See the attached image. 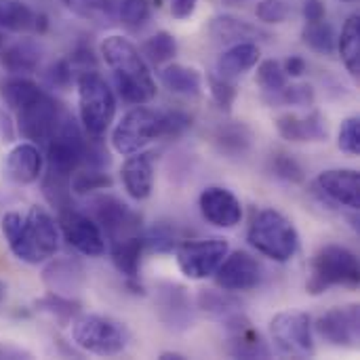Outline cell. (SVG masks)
I'll return each instance as SVG.
<instances>
[{
	"instance_id": "cell-50",
	"label": "cell",
	"mask_w": 360,
	"mask_h": 360,
	"mask_svg": "<svg viewBox=\"0 0 360 360\" xmlns=\"http://www.w3.org/2000/svg\"><path fill=\"white\" fill-rule=\"evenodd\" d=\"M169 4H171V15L175 19H188L194 15L198 0H169Z\"/></svg>"
},
{
	"instance_id": "cell-19",
	"label": "cell",
	"mask_w": 360,
	"mask_h": 360,
	"mask_svg": "<svg viewBox=\"0 0 360 360\" xmlns=\"http://www.w3.org/2000/svg\"><path fill=\"white\" fill-rule=\"evenodd\" d=\"M198 207L202 217L215 228H236L243 219V205L234 192L221 186H209L200 192Z\"/></svg>"
},
{
	"instance_id": "cell-52",
	"label": "cell",
	"mask_w": 360,
	"mask_h": 360,
	"mask_svg": "<svg viewBox=\"0 0 360 360\" xmlns=\"http://www.w3.org/2000/svg\"><path fill=\"white\" fill-rule=\"evenodd\" d=\"M0 133L4 137V141H11L13 139V131H11V118L8 114L0 112Z\"/></svg>"
},
{
	"instance_id": "cell-45",
	"label": "cell",
	"mask_w": 360,
	"mask_h": 360,
	"mask_svg": "<svg viewBox=\"0 0 360 360\" xmlns=\"http://www.w3.org/2000/svg\"><path fill=\"white\" fill-rule=\"evenodd\" d=\"M338 146L342 152L350 156H359L360 152V120L359 116H350L342 122L338 133Z\"/></svg>"
},
{
	"instance_id": "cell-30",
	"label": "cell",
	"mask_w": 360,
	"mask_h": 360,
	"mask_svg": "<svg viewBox=\"0 0 360 360\" xmlns=\"http://www.w3.org/2000/svg\"><path fill=\"white\" fill-rule=\"evenodd\" d=\"M160 80L175 95L198 97L202 93V74L200 70L190 68V65L171 63L160 72Z\"/></svg>"
},
{
	"instance_id": "cell-36",
	"label": "cell",
	"mask_w": 360,
	"mask_h": 360,
	"mask_svg": "<svg viewBox=\"0 0 360 360\" xmlns=\"http://www.w3.org/2000/svg\"><path fill=\"white\" fill-rule=\"evenodd\" d=\"M302 38H304V42L312 51H316L321 55H331L335 51V44H338L335 30H333V25L327 19L306 23V27L302 32Z\"/></svg>"
},
{
	"instance_id": "cell-41",
	"label": "cell",
	"mask_w": 360,
	"mask_h": 360,
	"mask_svg": "<svg viewBox=\"0 0 360 360\" xmlns=\"http://www.w3.org/2000/svg\"><path fill=\"white\" fill-rule=\"evenodd\" d=\"M257 84L264 89V93H276L283 86L289 84V76L283 70V63L276 59H266L257 65Z\"/></svg>"
},
{
	"instance_id": "cell-28",
	"label": "cell",
	"mask_w": 360,
	"mask_h": 360,
	"mask_svg": "<svg viewBox=\"0 0 360 360\" xmlns=\"http://www.w3.org/2000/svg\"><path fill=\"white\" fill-rule=\"evenodd\" d=\"M143 249H146L143 234L131 236V238H124V240H118V243L110 245V255H112V262H114L116 270L131 285L139 278V264H141Z\"/></svg>"
},
{
	"instance_id": "cell-12",
	"label": "cell",
	"mask_w": 360,
	"mask_h": 360,
	"mask_svg": "<svg viewBox=\"0 0 360 360\" xmlns=\"http://www.w3.org/2000/svg\"><path fill=\"white\" fill-rule=\"evenodd\" d=\"M65 112L68 110L53 95L42 91L36 99L17 110V124L25 139L44 146Z\"/></svg>"
},
{
	"instance_id": "cell-53",
	"label": "cell",
	"mask_w": 360,
	"mask_h": 360,
	"mask_svg": "<svg viewBox=\"0 0 360 360\" xmlns=\"http://www.w3.org/2000/svg\"><path fill=\"white\" fill-rule=\"evenodd\" d=\"M6 356V359H21V356H27V352L23 350H17V348H6V346H0V359Z\"/></svg>"
},
{
	"instance_id": "cell-38",
	"label": "cell",
	"mask_w": 360,
	"mask_h": 360,
	"mask_svg": "<svg viewBox=\"0 0 360 360\" xmlns=\"http://www.w3.org/2000/svg\"><path fill=\"white\" fill-rule=\"evenodd\" d=\"M38 310L51 314L57 323H70L78 316L80 312V304L74 302L72 297H63V295H57V293H49L46 297L38 300L36 302Z\"/></svg>"
},
{
	"instance_id": "cell-25",
	"label": "cell",
	"mask_w": 360,
	"mask_h": 360,
	"mask_svg": "<svg viewBox=\"0 0 360 360\" xmlns=\"http://www.w3.org/2000/svg\"><path fill=\"white\" fill-rule=\"evenodd\" d=\"M262 51L255 42H234L228 51H224L217 59V74L224 78H236L245 72L253 70L259 63Z\"/></svg>"
},
{
	"instance_id": "cell-21",
	"label": "cell",
	"mask_w": 360,
	"mask_h": 360,
	"mask_svg": "<svg viewBox=\"0 0 360 360\" xmlns=\"http://www.w3.org/2000/svg\"><path fill=\"white\" fill-rule=\"evenodd\" d=\"M154 154L150 152H135L129 154V158L122 165L120 177L124 184L127 194L133 200H146L152 196L154 190Z\"/></svg>"
},
{
	"instance_id": "cell-2",
	"label": "cell",
	"mask_w": 360,
	"mask_h": 360,
	"mask_svg": "<svg viewBox=\"0 0 360 360\" xmlns=\"http://www.w3.org/2000/svg\"><path fill=\"white\" fill-rule=\"evenodd\" d=\"M99 51L105 65L112 70V78L122 101L131 105H146L156 97V82L152 72L143 55L129 38L112 34L101 42Z\"/></svg>"
},
{
	"instance_id": "cell-42",
	"label": "cell",
	"mask_w": 360,
	"mask_h": 360,
	"mask_svg": "<svg viewBox=\"0 0 360 360\" xmlns=\"http://www.w3.org/2000/svg\"><path fill=\"white\" fill-rule=\"evenodd\" d=\"M143 240H146V249H152L156 253H171L179 245L175 226H171L167 221H160V224L152 226L148 232H143Z\"/></svg>"
},
{
	"instance_id": "cell-16",
	"label": "cell",
	"mask_w": 360,
	"mask_h": 360,
	"mask_svg": "<svg viewBox=\"0 0 360 360\" xmlns=\"http://www.w3.org/2000/svg\"><path fill=\"white\" fill-rule=\"evenodd\" d=\"M262 278H264L262 264L253 255H249L245 251L228 253L226 259L215 270L217 285L224 291H230V293L251 291V289L259 287Z\"/></svg>"
},
{
	"instance_id": "cell-43",
	"label": "cell",
	"mask_w": 360,
	"mask_h": 360,
	"mask_svg": "<svg viewBox=\"0 0 360 360\" xmlns=\"http://www.w3.org/2000/svg\"><path fill=\"white\" fill-rule=\"evenodd\" d=\"M270 171L278 179L289 181V184H302L306 179V173H304L302 165L293 156H289L285 152H278V154H274L270 158Z\"/></svg>"
},
{
	"instance_id": "cell-1",
	"label": "cell",
	"mask_w": 360,
	"mask_h": 360,
	"mask_svg": "<svg viewBox=\"0 0 360 360\" xmlns=\"http://www.w3.org/2000/svg\"><path fill=\"white\" fill-rule=\"evenodd\" d=\"M2 234L11 253L25 264H42L59 249V228L44 207H30L27 213H4Z\"/></svg>"
},
{
	"instance_id": "cell-4",
	"label": "cell",
	"mask_w": 360,
	"mask_h": 360,
	"mask_svg": "<svg viewBox=\"0 0 360 360\" xmlns=\"http://www.w3.org/2000/svg\"><path fill=\"white\" fill-rule=\"evenodd\" d=\"M78 114L89 137H103L116 116V97L110 84L95 70H82L76 76Z\"/></svg>"
},
{
	"instance_id": "cell-54",
	"label": "cell",
	"mask_w": 360,
	"mask_h": 360,
	"mask_svg": "<svg viewBox=\"0 0 360 360\" xmlns=\"http://www.w3.org/2000/svg\"><path fill=\"white\" fill-rule=\"evenodd\" d=\"M160 359L162 360H171V359L184 360L186 356H184V354H179V352H162V354H160Z\"/></svg>"
},
{
	"instance_id": "cell-10",
	"label": "cell",
	"mask_w": 360,
	"mask_h": 360,
	"mask_svg": "<svg viewBox=\"0 0 360 360\" xmlns=\"http://www.w3.org/2000/svg\"><path fill=\"white\" fill-rule=\"evenodd\" d=\"M270 335L274 346L295 359H310L316 352L314 335H312V319L306 312L289 310L278 312L270 321Z\"/></svg>"
},
{
	"instance_id": "cell-35",
	"label": "cell",
	"mask_w": 360,
	"mask_h": 360,
	"mask_svg": "<svg viewBox=\"0 0 360 360\" xmlns=\"http://www.w3.org/2000/svg\"><path fill=\"white\" fill-rule=\"evenodd\" d=\"M316 99V91L312 84L300 82V84H287L276 93H264V101L270 105H297L308 108Z\"/></svg>"
},
{
	"instance_id": "cell-44",
	"label": "cell",
	"mask_w": 360,
	"mask_h": 360,
	"mask_svg": "<svg viewBox=\"0 0 360 360\" xmlns=\"http://www.w3.org/2000/svg\"><path fill=\"white\" fill-rule=\"evenodd\" d=\"M209 91H211L215 103L226 112L232 110V105L238 97V86L234 84V80L224 78L219 74H209Z\"/></svg>"
},
{
	"instance_id": "cell-31",
	"label": "cell",
	"mask_w": 360,
	"mask_h": 360,
	"mask_svg": "<svg viewBox=\"0 0 360 360\" xmlns=\"http://www.w3.org/2000/svg\"><path fill=\"white\" fill-rule=\"evenodd\" d=\"M338 51L346 70L356 78L360 74V19L359 15H350L344 25L342 34L338 36Z\"/></svg>"
},
{
	"instance_id": "cell-37",
	"label": "cell",
	"mask_w": 360,
	"mask_h": 360,
	"mask_svg": "<svg viewBox=\"0 0 360 360\" xmlns=\"http://www.w3.org/2000/svg\"><path fill=\"white\" fill-rule=\"evenodd\" d=\"M175 53H177V40H175L173 34H169L165 30L150 36L143 42V49H141V55H146V59H150L156 65L171 61L175 57Z\"/></svg>"
},
{
	"instance_id": "cell-6",
	"label": "cell",
	"mask_w": 360,
	"mask_h": 360,
	"mask_svg": "<svg viewBox=\"0 0 360 360\" xmlns=\"http://www.w3.org/2000/svg\"><path fill=\"white\" fill-rule=\"evenodd\" d=\"M72 342L89 354L116 356L129 346L131 333L122 323L110 316L82 314L72 323Z\"/></svg>"
},
{
	"instance_id": "cell-34",
	"label": "cell",
	"mask_w": 360,
	"mask_h": 360,
	"mask_svg": "<svg viewBox=\"0 0 360 360\" xmlns=\"http://www.w3.org/2000/svg\"><path fill=\"white\" fill-rule=\"evenodd\" d=\"M196 304L205 314L221 319V321L243 310V304L238 297H234L230 291H215V289H202L196 297Z\"/></svg>"
},
{
	"instance_id": "cell-20",
	"label": "cell",
	"mask_w": 360,
	"mask_h": 360,
	"mask_svg": "<svg viewBox=\"0 0 360 360\" xmlns=\"http://www.w3.org/2000/svg\"><path fill=\"white\" fill-rule=\"evenodd\" d=\"M42 283L49 289V293L74 297L84 287V268L78 259H72V257L53 259L42 270Z\"/></svg>"
},
{
	"instance_id": "cell-48",
	"label": "cell",
	"mask_w": 360,
	"mask_h": 360,
	"mask_svg": "<svg viewBox=\"0 0 360 360\" xmlns=\"http://www.w3.org/2000/svg\"><path fill=\"white\" fill-rule=\"evenodd\" d=\"M190 127H192V116H188L186 112H179V110L165 112V133H162V139H177Z\"/></svg>"
},
{
	"instance_id": "cell-8",
	"label": "cell",
	"mask_w": 360,
	"mask_h": 360,
	"mask_svg": "<svg viewBox=\"0 0 360 360\" xmlns=\"http://www.w3.org/2000/svg\"><path fill=\"white\" fill-rule=\"evenodd\" d=\"M165 133V112L137 105L129 110L112 131V148L118 154L141 152L156 139H162Z\"/></svg>"
},
{
	"instance_id": "cell-9",
	"label": "cell",
	"mask_w": 360,
	"mask_h": 360,
	"mask_svg": "<svg viewBox=\"0 0 360 360\" xmlns=\"http://www.w3.org/2000/svg\"><path fill=\"white\" fill-rule=\"evenodd\" d=\"M91 217L101 228L108 245L143 234L141 215L112 194H99L91 200Z\"/></svg>"
},
{
	"instance_id": "cell-23",
	"label": "cell",
	"mask_w": 360,
	"mask_h": 360,
	"mask_svg": "<svg viewBox=\"0 0 360 360\" xmlns=\"http://www.w3.org/2000/svg\"><path fill=\"white\" fill-rule=\"evenodd\" d=\"M4 175L17 186L38 181L42 175V154L34 143H17L4 158Z\"/></svg>"
},
{
	"instance_id": "cell-33",
	"label": "cell",
	"mask_w": 360,
	"mask_h": 360,
	"mask_svg": "<svg viewBox=\"0 0 360 360\" xmlns=\"http://www.w3.org/2000/svg\"><path fill=\"white\" fill-rule=\"evenodd\" d=\"M40 93H42V89L34 80H30L25 76H15L13 74L11 78L2 80V84H0V95L4 99V103L15 112L21 110L23 105H27Z\"/></svg>"
},
{
	"instance_id": "cell-24",
	"label": "cell",
	"mask_w": 360,
	"mask_h": 360,
	"mask_svg": "<svg viewBox=\"0 0 360 360\" xmlns=\"http://www.w3.org/2000/svg\"><path fill=\"white\" fill-rule=\"evenodd\" d=\"M0 30L42 34L46 30V17L21 0H0Z\"/></svg>"
},
{
	"instance_id": "cell-15",
	"label": "cell",
	"mask_w": 360,
	"mask_h": 360,
	"mask_svg": "<svg viewBox=\"0 0 360 360\" xmlns=\"http://www.w3.org/2000/svg\"><path fill=\"white\" fill-rule=\"evenodd\" d=\"M314 192L335 205L346 207L350 211H359L360 207V175L354 169H329L319 173L312 184Z\"/></svg>"
},
{
	"instance_id": "cell-55",
	"label": "cell",
	"mask_w": 360,
	"mask_h": 360,
	"mask_svg": "<svg viewBox=\"0 0 360 360\" xmlns=\"http://www.w3.org/2000/svg\"><path fill=\"white\" fill-rule=\"evenodd\" d=\"M2 293H4V287H2V283H0V297H2Z\"/></svg>"
},
{
	"instance_id": "cell-11",
	"label": "cell",
	"mask_w": 360,
	"mask_h": 360,
	"mask_svg": "<svg viewBox=\"0 0 360 360\" xmlns=\"http://www.w3.org/2000/svg\"><path fill=\"white\" fill-rule=\"evenodd\" d=\"M230 253V245L224 238L186 240L175 247V259L184 276L190 281H205L215 274L219 264Z\"/></svg>"
},
{
	"instance_id": "cell-39",
	"label": "cell",
	"mask_w": 360,
	"mask_h": 360,
	"mask_svg": "<svg viewBox=\"0 0 360 360\" xmlns=\"http://www.w3.org/2000/svg\"><path fill=\"white\" fill-rule=\"evenodd\" d=\"M152 4L150 0H118L116 4V19L131 30H139L150 21Z\"/></svg>"
},
{
	"instance_id": "cell-13",
	"label": "cell",
	"mask_w": 360,
	"mask_h": 360,
	"mask_svg": "<svg viewBox=\"0 0 360 360\" xmlns=\"http://www.w3.org/2000/svg\"><path fill=\"white\" fill-rule=\"evenodd\" d=\"M154 306H156L158 321L175 333L190 329L194 323V306L190 293L186 287L177 283L171 281L158 283L154 289Z\"/></svg>"
},
{
	"instance_id": "cell-51",
	"label": "cell",
	"mask_w": 360,
	"mask_h": 360,
	"mask_svg": "<svg viewBox=\"0 0 360 360\" xmlns=\"http://www.w3.org/2000/svg\"><path fill=\"white\" fill-rule=\"evenodd\" d=\"M283 70L287 72V76H291V78H300V76L308 70V63H306V59H304V57H300V55H291V57L283 63Z\"/></svg>"
},
{
	"instance_id": "cell-49",
	"label": "cell",
	"mask_w": 360,
	"mask_h": 360,
	"mask_svg": "<svg viewBox=\"0 0 360 360\" xmlns=\"http://www.w3.org/2000/svg\"><path fill=\"white\" fill-rule=\"evenodd\" d=\"M304 17H306V23L323 21L327 17V8H325L323 0H306L304 2Z\"/></svg>"
},
{
	"instance_id": "cell-47",
	"label": "cell",
	"mask_w": 360,
	"mask_h": 360,
	"mask_svg": "<svg viewBox=\"0 0 360 360\" xmlns=\"http://www.w3.org/2000/svg\"><path fill=\"white\" fill-rule=\"evenodd\" d=\"M44 78L53 89H68L74 80V68L68 59H59L46 68Z\"/></svg>"
},
{
	"instance_id": "cell-7",
	"label": "cell",
	"mask_w": 360,
	"mask_h": 360,
	"mask_svg": "<svg viewBox=\"0 0 360 360\" xmlns=\"http://www.w3.org/2000/svg\"><path fill=\"white\" fill-rule=\"evenodd\" d=\"M46 148V171L72 177L86 162L89 139L80 131L78 122L70 112H65L44 143Z\"/></svg>"
},
{
	"instance_id": "cell-22",
	"label": "cell",
	"mask_w": 360,
	"mask_h": 360,
	"mask_svg": "<svg viewBox=\"0 0 360 360\" xmlns=\"http://www.w3.org/2000/svg\"><path fill=\"white\" fill-rule=\"evenodd\" d=\"M276 131L283 139L291 143H306V141H325L329 131L321 112H310L308 116L297 114H283L276 118Z\"/></svg>"
},
{
	"instance_id": "cell-18",
	"label": "cell",
	"mask_w": 360,
	"mask_h": 360,
	"mask_svg": "<svg viewBox=\"0 0 360 360\" xmlns=\"http://www.w3.org/2000/svg\"><path fill=\"white\" fill-rule=\"evenodd\" d=\"M224 327L228 333L226 350L230 356L234 359H268L270 356L268 344L262 340L259 331H255V327L243 314V310L224 319Z\"/></svg>"
},
{
	"instance_id": "cell-56",
	"label": "cell",
	"mask_w": 360,
	"mask_h": 360,
	"mask_svg": "<svg viewBox=\"0 0 360 360\" xmlns=\"http://www.w3.org/2000/svg\"><path fill=\"white\" fill-rule=\"evenodd\" d=\"M344 2H354V0H344Z\"/></svg>"
},
{
	"instance_id": "cell-27",
	"label": "cell",
	"mask_w": 360,
	"mask_h": 360,
	"mask_svg": "<svg viewBox=\"0 0 360 360\" xmlns=\"http://www.w3.org/2000/svg\"><path fill=\"white\" fill-rule=\"evenodd\" d=\"M213 143H215L217 152L221 156H226V158H245L251 152L253 135H251L247 124H243V122H228V124H221L215 131Z\"/></svg>"
},
{
	"instance_id": "cell-32",
	"label": "cell",
	"mask_w": 360,
	"mask_h": 360,
	"mask_svg": "<svg viewBox=\"0 0 360 360\" xmlns=\"http://www.w3.org/2000/svg\"><path fill=\"white\" fill-rule=\"evenodd\" d=\"M59 2L70 13L97 25H108L116 19L118 0H59Z\"/></svg>"
},
{
	"instance_id": "cell-3",
	"label": "cell",
	"mask_w": 360,
	"mask_h": 360,
	"mask_svg": "<svg viewBox=\"0 0 360 360\" xmlns=\"http://www.w3.org/2000/svg\"><path fill=\"white\" fill-rule=\"evenodd\" d=\"M249 245L276 264L291 262L300 251V232L293 221L276 209H262L251 219Z\"/></svg>"
},
{
	"instance_id": "cell-46",
	"label": "cell",
	"mask_w": 360,
	"mask_h": 360,
	"mask_svg": "<svg viewBox=\"0 0 360 360\" xmlns=\"http://www.w3.org/2000/svg\"><path fill=\"white\" fill-rule=\"evenodd\" d=\"M291 6L287 0H259L255 6V15L262 23H283L287 21Z\"/></svg>"
},
{
	"instance_id": "cell-14",
	"label": "cell",
	"mask_w": 360,
	"mask_h": 360,
	"mask_svg": "<svg viewBox=\"0 0 360 360\" xmlns=\"http://www.w3.org/2000/svg\"><path fill=\"white\" fill-rule=\"evenodd\" d=\"M59 226L63 232V238L72 249H76L84 257H101L105 253V238L97 221L82 213L72 209H65L59 213Z\"/></svg>"
},
{
	"instance_id": "cell-40",
	"label": "cell",
	"mask_w": 360,
	"mask_h": 360,
	"mask_svg": "<svg viewBox=\"0 0 360 360\" xmlns=\"http://www.w3.org/2000/svg\"><path fill=\"white\" fill-rule=\"evenodd\" d=\"M72 192L76 194H91L95 190H105L112 186V179L108 173H103V169H91V167H82L78 169L72 179H70Z\"/></svg>"
},
{
	"instance_id": "cell-29",
	"label": "cell",
	"mask_w": 360,
	"mask_h": 360,
	"mask_svg": "<svg viewBox=\"0 0 360 360\" xmlns=\"http://www.w3.org/2000/svg\"><path fill=\"white\" fill-rule=\"evenodd\" d=\"M209 34L219 42H232V44L234 42H247V40L253 42V38H257V36H268L266 32L251 25L249 21L232 17V15L213 17L209 23Z\"/></svg>"
},
{
	"instance_id": "cell-26",
	"label": "cell",
	"mask_w": 360,
	"mask_h": 360,
	"mask_svg": "<svg viewBox=\"0 0 360 360\" xmlns=\"http://www.w3.org/2000/svg\"><path fill=\"white\" fill-rule=\"evenodd\" d=\"M0 61L6 72L15 76L32 74L40 68L42 61V49L34 40H19L11 46H4L0 53Z\"/></svg>"
},
{
	"instance_id": "cell-5",
	"label": "cell",
	"mask_w": 360,
	"mask_h": 360,
	"mask_svg": "<svg viewBox=\"0 0 360 360\" xmlns=\"http://www.w3.org/2000/svg\"><path fill=\"white\" fill-rule=\"evenodd\" d=\"M359 257L342 245L321 247L310 266L306 291L310 295H323L333 287H359Z\"/></svg>"
},
{
	"instance_id": "cell-17",
	"label": "cell",
	"mask_w": 360,
	"mask_h": 360,
	"mask_svg": "<svg viewBox=\"0 0 360 360\" xmlns=\"http://www.w3.org/2000/svg\"><path fill=\"white\" fill-rule=\"evenodd\" d=\"M319 335L338 348H356L360 338V310L356 304L325 312L314 325Z\"/></svg>"
}]
</instances>
